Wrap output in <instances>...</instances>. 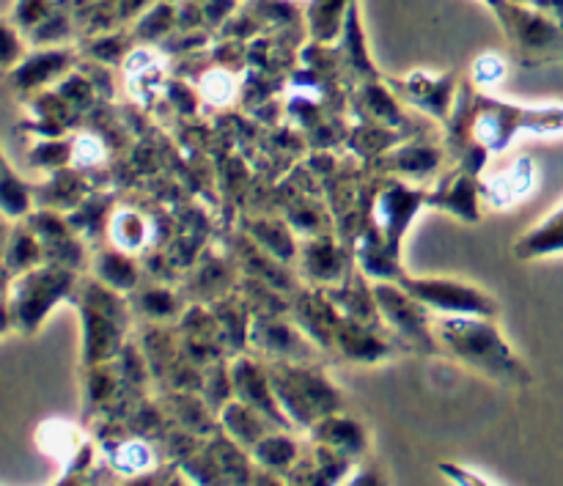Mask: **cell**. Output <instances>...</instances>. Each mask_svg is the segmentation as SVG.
<instances>
[{
  "instance_id": "obj_1",
  "label": "cell",
  "mask_w": 563,
  "mask_h": 486,
  "mask_svg": "<svg viewBox=\"0 0 563 486\" xmlns=\"http://www.w3.org/2000/svg\"><path fill=\"white\" fill-rule=\"evenodd\" d=\"M60 295V278L53 273H33L16 284L14 295H11L9 308L16 313V322L22 328H31L44 317L49 306L58 300Z\"/></svg>"
},
{
  "instance_id": "obj_2",
  "label": "cell",
  "mask_w": 563,
  "mask_h": 486,
  "mask_svg": "<svg viewBox=\"0 0 563 486\" xmlns=\"http://www.w3.org/2000/svg\"><path fill=\"white\" fill-rule=\"evenodd\" d=\"M27 209V190L5 165H0V212L22 214Z\"/></svg>"
},
{
  "instance_id": "obj_3",
  "label": "cell",
  "mask_w": 563,
  "mask_h": 486,
  "mask_svg": "<svg viewBox=\"0 0 563 486\" xmlns=\"http://www.w3.org/2000/svg\"><path fill=\"white\" fill-rule=\"evenodd\" d=\"M14 58H16L14 36H11L9 27L0 25V69H5V66H9Z\"/></svg>"
},
{
  "instance_id": "obj_4",
  "label": "cell",
  "mask_w": 563,
  "mask_h": 486,
  "mask_svg": "<svg viewBox=\"0 0 563 486\" xmlns=\"http://www.w3.org/2000/svg\"><path fill=\"white\" fill-rule=\"evenodd\" d=\"M5 330H9V300L0 297V333H5Z\"/></svg>"
},
{
  "instance_id": "obj_5",
  "label": "cell",
  "mask_w": 563,
  "mask_h": 486,
  "mask_svg": "<svg viewBox=\"0 0 563 486\" xmlns=\"http://www.w3.org/2000/svg\"><path fill=\"white\" fill-rule=\"evenodd\" d=\"M5 284H9V278H5V269H3V267H0V291H3V289H5Z\"/></svg>"
},
{
  "instance_id": "obj_6",
  "label": "cell",
  "mask_w": 563,
  "mask_h": 486,
  "mask_svg": "<svg viewBox=\"0 0 563 486\" xmlns=\"http://www.w3.org/2000/svg\"><path fill=\"white\" fill-rule=\"evenodd\" d=\"M3 236H5V231H3V223H0V247H3Z\"/></svg>"
},
{
  "instance_id": "obj_7",
  "label": "cell",
  "mask_w": 563,
  "mask_h": 486,
  "mask_svg": "<svg viewBox=\"0 0 563 486\" xmlns=\"http://www.w3.org/2000/svg\"><path fill=\"white\" fill-rule=\"evenodd\" d=\"M0 165H3V159H0Z\"/></svg>"
}]
</instances>
